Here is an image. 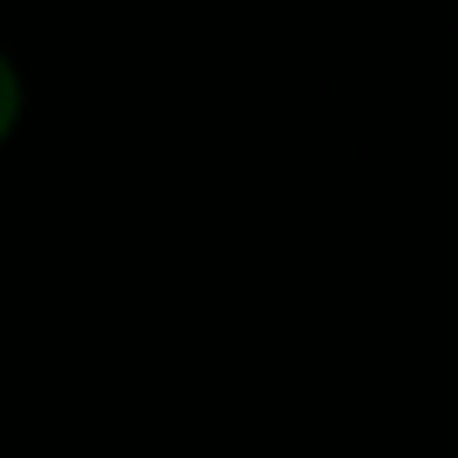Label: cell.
<instances>
[{"instance_id":"obj_1","label":"cell","mask_w":458,"mask_h":458,"mask_svg":"<svg viewBox=\"0 0 458 458\" xmlns=\"http://www.w3.org/2000/svg\"><path fill=\"white\" fill-rule=\"evenodd\" d=\"M17 114H22V81H17L12 60L0 55V140L17 130Z\"/></svg>"}]
</instances>
